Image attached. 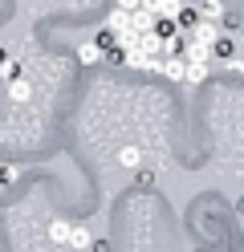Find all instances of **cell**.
<instances>
[{
	"label": "cell",
	"instance_id": "6da1fadb",
	"mask_svg": "<svg viewBox=\"0 0 244 252\" xmlns=\"http://www.w3.org/2000/svg\"><path fill=\"white\" fill-rule=\"evenodd\" d=\"M187 41H200V45H211V49H216V41H220V25H216V21H195V29L187 33Z\"/></svg>",
	"mask_w": 244,
	"mask_h": 252
},
{
	"label": "cell",
	"instance_id": "7a4b0ae2",
	"mask_svg": "<svg viewBox=\"0 0 244 252\" xmlns=\"http://www.w3.org/2000/svg\"><path fill=\"white\" fill-rule=\"evenodd\" d=\"M179 57H183L187 65H208V61L216 57V53H211V45H200V41H187V45H183V53H179Z\"/></svg>",
	"mask_w": 244,
	"mask_h": 252
},
{
	"label": "cell",
	"instance_id": "3957f363",
	"mask_svg": "<svg viewBox=\"0 0 244 252\" xmlns=\"http://www.w3.org/2000/svg\"><path fill=\"white\" fill-rule=\"evenodd\" d=\"M159 73L171 77V82H183V77H187V61L183 57H163L159 61Z\"/></svg>",
	"mask_w": 244,
	"mask_h": 252
},
{
	"label": "cell",
	"instance_id": "277c9868",
	"mask_svg": "<svg viewBox=\"0 0 244 252\" xmlns=\"http://www.w3.org/2000/svg\"><path fill=\"white\" fill-rule=\"evenodd\" d=\"M155 25H159V17H155V12H146V8H139V12H130V29H135L139 37H146V33H155Z\"/></svg>",
	"mask_w": 244,
	"mask_h": 252
},
{
	"label": "cell",
	"instance_id": "5b68a950",
	"mask_svg": "<svg viewBox=\"0 0 244 252\" xmlns=\"http://www.w3.org/2000/svg\"><path fill=\"white\" fill-rule=\"evenodd\" d=\"M70 232H73V224H70V220H53V224H49V240H53V244H70Z\"/></svg>",
	"mask_w": 244,
	"mask_h": 252
},
{
	"label": "cell",
	"instance_id": "8992f818",
	"mask_svg": "<svg viewBox=\"0 0 244 252\" xmlns=\"http://www.w3.org/2000/svg\"><path fill=\"white\" fill-rule=\"evenodd\" d=\"M8 98H12L16 106H25V102L33 98V86L25 82V77H16V82H8Z\"/></svg>",
	"mask_w": 244,
	"mask_h": 252
},
{
	"label": "cell",
	"instance_id": "52a82bcc",
	"mask_svg": "<svg viewBox=\"0 0 244 252\" xmlns=\"http://www.w3.org/2000/svg\"><path fill=\"white\" fill-rule=\"evenodd\" d=\"M195 8H200V21H216V25H220V17H224V4H220V0H200Z\"/></svg>",
	"mask_w": 244,
	"mask_h": 252
},
{
	"label": "cell",
	"instance_id": "ba28073f",
	"mask_svg": "<svg viewBox=\"0 0 244 252\" xmlns=\"http://www.w3.org/2000/svg\"><path fill=\"white\" fill-rule=\"evenodd\" d=\"M106 29H110L114 37H118V33H126V29H130V12H122V8H114L110 17H106Z\"/></svg>",
	"mask_w": 244,
	"mask_h": 252
},
{
	"label": "cell",
	"instance_id": "9c48e42d",
	"mask_svg": "<svg viewBox=\"0 0 244 252\" xmlns=\"http://www.w3.org/2000/svg\"><path fill=\"white\" fill-rule=\"evenodd\" d=\"M155 33H159L163 41H183V33H179V25H175L171 17H159V25H155Z\"/></svg>",
	"mask_w": 244,
	"mask_h": 252
},
{
	"label": "cell",
	"instance_id": "30bf717a",
	"mask_svg": "<svg viewBox=\"0 0 244 252\" xmlns=\"http://www.w3.org/2000/svg\"><path fill=\"white\" fill-rule=\"evenodd\" d=\"M106 53L102 49H98V45L90 41V45H77V61H81V65H98V61H102Z\"/></svg>",
	"mask_w": 244,
	"mask_h": 252
},
{
	"label": "cell",
	"instance_id": "8fae6325",
	"mask_svg": "<svg viewBox=\"0 0 244 252\" xmlns=\"http://www.w3.org/2000/svg\"><path fill=\"white\" fill-rule=\"evenodd\" d=\"M139 49H142V53H151V57H163V37H159V33L139 37Z\"/></svg>",
	"mask_w": 244,
	"mask_h": 252
},
{
	"label": "cell",
	"instance_id": "7c38bea8",
	"mask_svg": "<svg viewBox=\"0 0 244 252\" xmlns=\"http://www.w3.org/2000/svg\"><path fill=\"white\" fill-rule=\"evenodd\" d=\"M90 244H94V240H90V232H86V228H73V232H70V244H65V248H73V252H86Z\"/></svg>",
	"mask_w": 244,
	"mask_h": 252
},
{
	"label": "cell",
	"instance_id": "4fadbf2b",
	"mask_svg": "<svg viewBox=\"0 0 244 252\" xmlns=\"http://www.w3.org/2000/svg\"><path fill=\"white\" fill-rule=\"evenodd\" d=\"M204 82H208V65H187L183 86H204Z\"/></svg>",
	"mask_w": 244,
	"mask_h": 252
},
{
	"label": "cell",
	"instance_id": "5bb4252c",
	"mask_svg": "<svg viewBox=\"0 0 244 252\" xmlns=\"http://www.w3.org/2000/svg\"><path fill=\"white\" fill-rule=\"evenodd\" d=\"M94 45H98V49H102V53H110L114 45H118V37H114L110 29H98V37H94Z\"/></svg>",
	"mask_w": 244,
	"mask_h": 252
},
{
	"label": "cell",
	"instance_id": "9a60e30c",
	"mask_svg": "<svg viewBox=\"0 0 244 252\" xmlns=\"http://www.w3.org/2000/svg\"><path fill=\"white\" fill-rule=\"evenodd\" d=\"M139 159H142V155H139V147H122V151H118V163H122V167H130V171L139 167Z\"/></svg>",
	"mask_w": 244,
	"mask_h": 252
},
{
	"label": "cell",
	"instance_id": "2e32d148",
	"mask_svg": "<svg viewBox=\"0 0 244 252\" xmlns=\"http://www.w3.org/2000/svg\"><path fill=\"white\" fill-rule=\"evenodd\" d=\"M118 49H122V53L139 49V33H135V29H126V33H118Z\"/></svg>",
	"mask_w": 244,
	"mask_h": 252
},
{
	"label": "cell",
	"instance_id": "e0dca14e",
	"mask_svg": "<svg viewBox=\"0 0 244 252\" xmlns=\"http://www.w3.org/2000/svg\"><path fill=\"white\" fill-rule=\"evenodd\" d=\"M232 49H236V45H232V37H220L211 53H220V61H232Z\"/></svg>",
	"mask_w": 244,
	"mask_h": 252
},
{
	"label": "cell",
	"instance_id": "ac0fdd59",
	"mask_svg": "<svg viewBox=\"0 0 244 252\" xmlns=\"http://www.w3.org/2000/svg\"><path fill=\"white\" fill-rule=\"evenodd\" d=\"M16 179H21V167H12V163H4V167H0V183H16Z\"/></svg>",
	"mask_w": 244,
	"mask_h": 252
},
{
	"label": "cell",
	"instance_id": "d6986e66",
	"mask_svg": "<svg viewBox=\"0 0 244 252\" xmlns=\"http://www.w3.org/2000/svg\"><path fill=\"white\" fill-rule=\"evenodd\" d=\"M114 8H122V12H139V8H142V0H114Z\"/></svg>",
	"mask_w": 244,
	"mask_h": 252
},
{
	"label": "cell",
	"instance_id": "ffe728a7",
	"mask_svg": "<svg viewBox=\"0 0 244 252\" xmlns=\"http://www.w3.org/2000/svg\"><path fill=\"white\" fill-rule=\"evenodd\" d=\"M106 61H110V65H126V53H122V49H118V45H114V49H110V53H106Z\"/></svg>",
	"mask_w": 244,
	"mask_h": 252
},
{
	"label": "cell",
	"instance_id": "44dd1931",
	"mask_svg": "<svg viewBox=\"0 0 244 252\" xmlns=\"http://www.w3.org/2000/svg\"><path fill=\"white\" fill-rule=\"evenodd\" d=\"M16 77H21V61H8L4 65V82H16Z\"/></svg>",
	"mask_w": 244,
	"mask_h": 252
},
{
	"label": "cell",
	"instance_id": "7402d4cb",
	"mask_svg": "<svg viewBox=\"0 0 244 252\" xmlns=\"http://www.w3.org/2000/svg\"><path fill=\"white\" fill-rule=\"evenodd\" d=\"M155 183V171H139V187H151Z\"/></svg>",
	"mask_w": 244,
	"mask_h": 252
},
{
	"label": "cell",
	"instance_id": "603a6c76",
	"mask_svg": "<svg viewBox=\"0 0 244 252\" xmlns=\"http://www.w3.org/2000/svg\"><path fill=\"white\" fill-rule=\"evenodd\" d=\"M232 208H236V216L244 220V195H236V203H232Z\"/></svg>",
	"mask_w": 244,
	"mask_h": 252
},
{
	"label": "cell",
	"instance_id": "cb8c5ba5",
	"mask_svg": "<svg viewBox=\"0 0 244 252\" xmlns=\"http://www.w3.org/2000/svg\"><path fill=\"white\" fill-rule=\"evenodd\" d=\"M8 65V53H4V45H0V69H4Z\"/></svg>",
	"mask_w": 244,
	"mask_h": 252
},
{
	"label": "cell",
	"instance_id": "d4e9b609",
	"mask_svg": "<svg viewBox=\"0 0 244 252\" xmlns=\"http://www.w3.org/2000/svg\"><path fill=\"white\" fill-rule=\"evenodd\" d=\"M183 4H187V0H183Z\"/></svg>",
	"mask_w": 244,
	"mask_h": 252
}]
</instances>
